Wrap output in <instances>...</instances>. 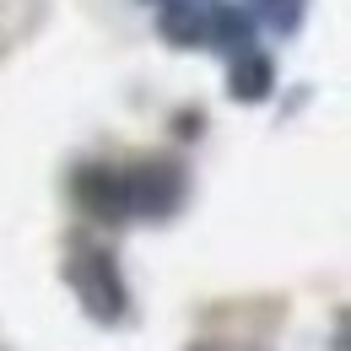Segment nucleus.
<instances>
[{"label": "nucleus", "mask_w": 351, "mask_h": 351, "mask_svg": "<svg viewBox=\"0 0 351 351\" xmlns=\"http://www.w3.org/2000/svg\"><path fill=\"white\" fill-rule=\"evenodd\" d=\"M76 195L87 200V211H97V217H119V211H125V200H130L125 178L108 173V168H87V173L76 178Z\"/></svg>", "instance_id": "f257e3e1"}, {"label": "nucleus", "mask_w": 351, "mask_h": 351, "mask_svg": "<svg viewBox=\"0 0 351 351\" xmlns=\"http://www.w3.org/2000/svg\"><path fill=\"white\" fill-rule=\"evenodd\" d=\"M265 87H270V65L265 60H249L243 71H232V92L238 97H260Z\"/></svg>", "instance_id": "f03ea898"}]
</instances>
